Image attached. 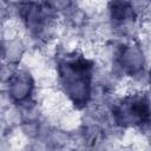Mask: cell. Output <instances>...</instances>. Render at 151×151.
Returning a JSON list of instances; mask_svg holds the SVG:
<instances>
[{
	"instance_id": "3",
	"label": "cell",
	"mask_w": 151,
	"mask_h": 151,
	"mask_svg": "<svg viewBox=\"0 0 151 151\" xmlns=\"http://www.w3.org/2000/svg\"><path fill=\"white\" fill-rule=\"evenodd\" d=\"M19 15L26 28L35 35L45 32L52 18V11L41 1L26 0L19 5Z\"/></svg>"
},
{
	"instance_id": "2",
	"label": "cell",
	"mask_w": 151,
	"mask_h": 151,
	"mask_svg": "<svg viewBox=\"0 0 151 151\" xmlns=\"http://www.w3.org/2000/svg\"><path fill=\"white\" fill-rule=\"evenodd\" d=\"M112 117L120 127L147 129L151 126V99L146 93L127 94L113 106Z\"/></svg>"
},
{
	"instance_id": "4",
	"label": "cell",
	"mask_w": 151,
	"mask_h": 151,
	"mask_svg": "<svg viewBox=\"0 0 151 151\" xmlns=\"http://www.w3.org/2000/svg\"><path fill=\"white\" fill-rule=\"evenodd\" d=\"M117 64L126 76H139L145 66V58L142 47L136 42L124 44L119 47L117 54Z\"/></svg>"
},
{
	"instance_id": "7",
	"label": "cell",
	"mask_w": 151,
	"mask_h": 151,
	"mask_svg": "<svg viewBox=\"0 0 151 151\" xmlns=\"http://www.w3.org/2000/svg\"><path fill=\"white\" fill-rule=\"evenodd\" d=\"M41 2L52 12H61L70 8L73 0H41Z\"/></svg>"
},
{
	"instance_id": "6",
	"label": "cell",
	"mask_w": 151,
	"mask_h": 151,
	"mask_svg": "<svg viewBox=\"0 0 151 151\" xmlns=\"http://www.w3.org/2000/svg\"><path fill=\"white\" fill-rule=\"evenodd\" d=\"M107 9L111 22L116 27L126 26L133 22L137 15L130 0H110Z\"/></svg>"
},
{
	"instance_id": "5",
	"label": "cell",
	"mask_w": 151,
	"mask_h": 151,
	"mask_svg": "<svg viewBox=\"0 0 151 151\" xmlns=\"http://www.w3.org/2000/svg\"><path fill=\"white\" fill-rule=\"evenodd\" d=\"M34 90L32 76L24 70L13 72L7 81V92L11 100L15 104H27Z\"/></svg>"
},
{
	"instance_id": "8",
	"label": "cell",
	"mask_w": 151,
	"mask_h": 151,
	"mask_svg": "<svg viewBox=\"0 0 151 151\" xmlns=\"http://www.w3.org/2000/svg\"><path fill=\"white\" fill-rule=\"evenodd\" d=\"M149 80H150V84H151V70H150V73H149Z\"/></svg>"
},
{
	"instance_id": "1",
	"label": "cell",
	"mask_w": 151,
	"mask_h": 151,
	"mask_svg": "<svg viewBox=\"0 0 151 151\" xmlns=\"http://www.w3.org/2000/svg\"><path fill=\"white\" fill-rule=\"evenodd\" d=\"M94 64L80 53H68L58 61L60 87L77 109H84L92 97Z\"/></svg>"
},
{
	"instance_id": "9",
	"label": "cell",
	"mask_w": 151,
	"mask_h": 151,
	"mask_svg": "<svg viewBox=\"0 0 151 151\" xmlns=\"http://www.w3.org/2000/svg\"><path fill=\"white\" fill-rule=\"evenodd\" d=\"M150 1H151V0H150Z\"/></svg>"
}]
</instances>
